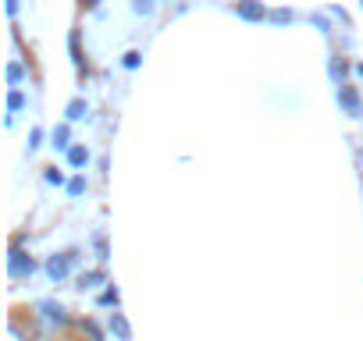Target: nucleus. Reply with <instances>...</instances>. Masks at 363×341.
Wrapping results in <instances>:
<instances>
[{"label": "nucleus", "mask_w": 363, "mask_h": 341, "mask_svg": "<svg viewBox=\"0 0 363 341\" xmlns=\"http://www.w3.org/2000/svg\"><path fill=\"white\" fill-rule=\"evenodd\" d=\"M8 270H11V277H33V274H36V260L26 256L22 249H11V256H8Z\"/></svg>", "instance_id": "f257e3e1"}, {"label": "nucleus", "mask_w": 363, "mask_h": 341, "mask_svg": "<svg viewBox=\"0 0 363 341\" xmlns=\"http://www.w3.org/2000/svg\"><path fill=\"white\" fill-rule=\"evenodd\" d=\"M338 103L345 107V114H352V117H359V110H363V103H359V93L352 89V86H338Z\"/></svg>", "instance_id": "f03ea898"}, {"label": "nucleus", "mask_w": 363, "mask_h": 341, "mask_svg": "<svg viewBox=\"0 0 363 341\" xmlns=\"http://www.w3.org/2000/svg\"><path fill=\"white\" fill-rule=\"evenodd\" d=\"M235 11H239V18H246V22H260V18L267 15L260 0H239V4H235Z\"/></svg>", "instance_id": "7ed1b4c3"}, {"label": "nucleus", "mask_w": 363, "mask_h": 341, "mask_svg": "<svg viewBox=\"0 0 363 341\" xmlns=\"http://www.w3.org/2000/svg\"><path fill=\"white\" fill-rule=\"evenodd\" d=\"M68 270H72V256H50V260H47V274H50V281H65Z\"/></svg>", "instance_id": "20e7f679"}, {"label": "nucleus", "mask_w": 363, "mask_h": 341, "mask_svg": "<svg viewBox=\"0 0 363 341\" xmlns=\"http://www.w3.org/2000/svg\"><path fill=\"white\" fill-rule=\"evenodd\" d=\"M65 114H68V121H82V117L89 114V103H86L82 96H75V100L65 107Z\"/></svg>", "instance_id": "39448f33"}, {"label": "nucleus", "mask_w": 363, "mask_h": 341, "mask_svg": "<svg viewBox=\"0 0 363 341\" xmlns=\"http://www.w3.org/2000/svg\"><path fill=\"white\" fill-rule=\"evenodd\" d=\"M68 163H72V167H86V163H89V149H86V146H72V149H68Z\"/></svg>", "instance_id": "423d86ee"}, {"label": "nucleus", "mask_w": 363, "mask_h": 341, "mask_svg": "<svg viewBox=\"0 0 363 341\" xmlns=\"http://www.w3.org/2000/svg\"><path fill=\"white\" fill-rule=\"evenodd\" d=\"M111 330H114L121 341H128V337H132V330H128V323H125V316H121V313H111Z\"/></svg>", "instance_id": "0eeeda50"}, {"label": "nucleus", "mask_w": 363, "mask_h": 341, "mask_svg": "<svg viewBox=\"0 0 363 341\" xmlns=\"http://www.w3.org/2000/svg\"><path fill=\"white\" fill-rule=\"evenodd\" d=\"M40 309H43V316H47V320H57V323H65V320H68V316H65V309H61V306H54V302H43Z\"/></svg>", "instance_id": "6e6552de"}, {"label": "nucleus", "mask_w": 363, "mask_h": 341, "mask_svg": "<svg viewBox=\"0 0 363 341\" xmlns=\"http://www.w3.org/2000/svg\"><path fill=\"white\" fill-rule=\"evenodd\" d=\"M22 79H26V68H22L18 61H11V64H8V82H11V86H18Z\"/></svg>", "instance_id": "1a4fd4ad"}, {"label": "nucleus", "mask_w": 363, "mask_h": 341, "mask_svg": "<svg viewBox=\"0 0 363 341\" xmlns=\"http://www.w3.org/2000/svg\"><path fill=\"white\" fill-rule=\"evenodd\" d=\"M22 107H26V96H22V89H11V93H8V110L15 114V110H22Z\"/></svg>", "instance_id": "9d476101"}, {"label": "nucleus", "mask_w": 363, "mask_h": 341, "mask_svg": "<svg viewBox=\"0 0 363 341\" xmlns=\"http://www.w3.org/2000/svg\"><path fill=\"white\" fill-rule=\"evenodd\" d=\"M100 281H104V274H100V270H89V274L79 277V288H96Z\"/></svg>", "instance_id": "9b49d317"}, {"label": "nucleus", "mask_w": 363, "mask_h": 341, "mask_svg": "<svg viewBox=\"0 0 363 341\" xmlns=\"http://www.w3.org/2000/svg\"><path fill=\"white\" fill-rule=\"evenodd\" d=\"M54 146H57V149H65V153L72 149V146H68V125H61V128L54 132Z\"/></svg>", "instance_id": "f8f14e48"}, {"label": "nucleus", "mask_w": 363, "mask_h": 341, "mask_svg": "<svg viewBox=\"0 0 363 341\" xmlns=\"http://www.w3.org/2000/svg\"><path fill=\"white\" fill-rule=\"evenodd\" d=\"M132 11L135 15H150L153 11V0H132Z\"/></svg>", "instance_id": "ddd939ff"}, {"label": "nucleus", "mask_w": 363, "mask_h": 341, "mask_svg": "<svg viewBox=\"0 0 363 341\" xmlns=\"http://www.w3.org/2000/svg\"><path fill=\"white\" fill-rule=\"evenodd\" d=\"M139 57H143V54H139V50H128V54H125V61H121V64H125V68H128V71H135V68H139Z\"/></svg>", "instance_id": "4468645a"}, {"label": "nucleus", "mask_w": 363, "mask_h": 341, "mask_svg": "<svg viewBox=\"0 0 363 341\" xmlns=\"http://www.w3.org/2000/svg\"><path fill=\"white\" fill-rule=\"evenodd\" d=\"M267 18H271V22H278V25H289V22H292V11H271Z\"/></svg>", "instance_id": "2eb2a0df"}, {"label": "nucleus", "mask_w": 363, "mask_h": 341, "mask_svg": "<svg viewBox=\"0 0 363 341\" xmlns=\"http://www.w3.org/2000/svg\"><path fill=\"white\" fill-rule=\"evenodd\" d=\"M68 192H72V196H82V192H86V178H72V182H68Z\"/></svg>", "instance_id": "dca6fc26"}, {"label": "nucleus", "mask_w": 363, "mask_h": 341, "mask_svg": "<svg viewBox=\"0 0 363 341\" xmlns=\"http://www.w3.org/2000/svg\"><path fill=\"white\" fill-rule=\"evenodd\" d=\"M331 79L342 86V79H345V64H338V61H331Z\"/></svg>", "instance_id": "f3484780"}, {"label": "nucleus", "mask_w": 363, "mask_h": 341, "mask_svg": "<svg viewBox=\"0 0 363 341\" xmlns=\"http://www.w3.org/2000/svg\"><path fill=\"white\" fill-rule=\"evenodd\" d=\"M47 182H50V185H65V175H61L57 167H50V170H47Z\"/></svg>", "instance_id": "a211bd4d"}, {"label": "nucleus", "mask_w": 363, "mask_h": 341, "mask_svg": "<svg viewBox=\"0 0 363 341\" xmlns=\"http://www.w3.org/2000/svg\"><path fill=\"white\" fill-rule=\"evenodd\" d=\"M40 139H43V132H40V128H33V132H29V153H33V149H40Z\"/></svg>", "instance_id": "6ab92c4d"}, {"label": "nucleus", "mask_w": 363, "mask_h": 341, "mask_svg": "<svg viewBox=\"0 0 363 341\" xmlns=\"http://www.w3.org/2000/svg\"><path fill=\"white\" fill-rule=\"evenodd\" d=\"M100 302H107V306H114V302H118V291H104V299H100Z\"/></svg>", "instance_id": "aec40b11"}, {"label": "nucleus", "mask_w": 363, "mask_h": 341, "mask_svg": "<svg viewBox=\"0 0 363 341\" xmlns=\"http://www.w3.org/2000/svg\"><path fill=\"white\" fill-rule=\"evenodd\" d=\"M8 15H11V18L18 15V0H8Z\"/></svg>", "instance_id": "412c9836"}, {"label": "nucleus", "mask_w": 363, "mask_h": 341, "mask_svg": "<svg viewBox=\"0 0 363 341\" xmlns=\"http://www.w3.org/2000/svg\"><path fill=\"white\" fill-rule=\"evenodd\" d=\"M356 75H359V79H363V64H356Z\"/></svg>", "instance_id": "4be33fe9"}]
</instances>
